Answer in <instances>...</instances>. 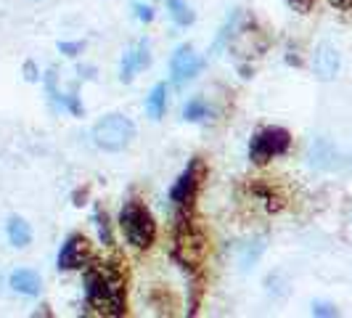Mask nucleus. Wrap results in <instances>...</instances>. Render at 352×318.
I'll use <instances>...</instances> for the list:
<instances>
[{"label":"nucleus","instance_id":"obj_1","mask_svg":"<svg viewBox=\"0 0 352 318\" xmlns=\"http://www.w3.org/2000/svg\"><path fill=\"white\" fill-rule=\"evenodd\" d=\"M85 297L90 308L104 316H124L127 313V292L124 273L114 263H96L85 268Z\"/></svg>","mask_w":352,"mask_h":318},{"label":"nucleus","instance_id":"obj_2","mask_svg":"<svg viewBox=\"0 0 352 318\" xmlns=\"http://www.w3.org/2000/svg\"><path fill=\"white\" fill-rule=\"evenodd\" d=\"M207 249H210V239H207L204 229L183 207V212L177 215V231H175L177 263L186 265V268H196V265H201V260L207 257Z\"/></svg>","mask_w":352,"mask_h":318},{"label":"nucleus","instance_id":"obj_3","mask_svg":"<svg viewBox=\"0 0 352 318\" xmlns=\"http://www.w3.org/2000/svg\"><path fill=\"white\" fill-rule=\"evenodd\" d=\"M120 226H122L127 242L135 249H148L157 239V223L151 212L143 207L138 199H130L120 212Z\"/></svg>","mask_w":352,"mask_h":318},{"label":"nucleus","instance_id":"obj_4","mask_svg":"<svg viewBox=\"0 0 352 318\" xmlns=\"http://www.w3.org/2000/svg\"><path fill=\"white\" fill-rule=\"evenodd\" d=\"M133 138H135V125L122 114H109L93 127V141L106 151H122Z\"/></svg>","mask_w":352,"mask_h":318},{"label":"nucleus","instance_id":"obj_5","mask_svg":"<svg viewBox=\"0 0 352 318\" xmlns=\"http://www.w3.org/2000/svg\"><path fill=\"white\" fill-rule=\"evenodd\" d=\"M292 146V136L283 127H265L249 143V159L254 165H265L273 157H281Z\"/></svg>","mask_w":352,"mask_h":318},{"label":"nucleus","instance_id":"obj_6","mask_svg":"<svg viewBox=\"0 0 352 318\" xmlns=\"http://www.w3.org/2000/svg\"><path fill=\"white\" fill-rule=\"evenodd\" d=\"M204 173H207V167H204V159H191L188 162V167L183 170V176L175 180V186H173V191H170V199L175 202L177 207H188L191 202H194L196 191H199V183L204 180Z\"/></svg>","mask_w":352,"mask_h":318},{"label":"nucleus","instance_id":"obj_7","mask_svg":"<svg viewBox=\"0 0 352 318\" xmlns=\"http://www.w3.org/2000/svg\"><path fill=\"white\" fill-rule=\"evenodd\" d=\"M93 263V249L82 233H72L58 252V268L61 271H82Z\"/></svg>","mask_w":352,"mask_h":318},{"label":"nucleus","instance_id":"obj_8","mask_svg":"<svg viewBox=\"0 0 352 318\" xmlns=\"http://www.w3.org/2000/svg\"><path fill=\"white\" fill-rule=\"evenodd\" d=\"M201 59L194 53L191 45H180L175 53H173V61H170V70H173V80H175L177 85H183V83H188V80H194L199 70H201Z\"/></svg>","mask_w":352,"mask_h":318},{"label":"nucleus","instance_id":"obj_9","mask_svg":"<svg viewBox=\"0 0 352 318\" xmlns=\"http://www.w3.org/2000/svg\"><path fill=\"white\" fill-rule=\"evenodd\" d=\"M313 72H316L318 80H334L336 72H339V53L331 43H320L318 45L316 56H313Z\"/></svg>","mask_w":352,"mask_h":318},{"label":"nucleus","instance_id":"obj_10","mask_svg":"<svg viewBox=\"0 0 352 318\" xmlns=\"http://www.w3.org/2000/svg\"><path fill=\"white\" fill-rule=\"evenodd\" d=\"M148 61H151V56H148V45L146 43H138L135 48H130V51L124 53L122 59V77L124 83H130L133 77H135V72H141L143 67H148Z\"/></svg>","mask_w":352,"mask_h":318},{"label":"nucleus","instance_id":"obj_11","mask_svg":"<svg viewBox=\"0 0 352 318\" xmlns=\"http://www.w3.org/2000/svg\"><path fill=\"white\" fill-rule=\"evenodd\" d=\"M11 286L21 292V295H30V297H35L40 295V276H37L35 271H30V268H21V271H14L11 273Z\"/></svg>","mask_w":352,"mask_h":318},{"label":"nucleus","instance_id":"obj_12","mask_svg":"<svg viewBox=\"0 0 352 318\" xmlns=\"http://www.w3.org/2000/svg\"><path fill=\"white\" fill-rule=\"evenodd\" d=\"M8 242L14 247H27L32 242V229L27 226V220H21V218H11L8 220Z\"/></svg>","mask_w":352,"mask_h":318},{"label":"nucleus","instance_id":"obj_13","mask_svg":"<svg viewBox=\"0 0 352 318\" xmlns=\"http://www.w3.org/2000/svg\"><path fill=\"white\" fill-rule=\"evenodd\" d=\"M146 109H148L151 120H159V117L164 114V109H167V85H164V83L154 85L151 96H148V101H146Z\"/></svg>","mask_w":352,"mask_h":318},{"label":"nucleus","instance_id":"obj_14","mask_svg":"<svg viewBox=\"0 0 352 318\" xmlns=\"http://www.w3.org/2000/svg\"><path fill=\"white\" fill-rule=\"evenodd\" d=\"M254 194L265 202V207L270 212H278L283 207V194H278L270 183H254Z\"/></svg>","mask_w":352,"mask_h":318},{"label":"nucleus","instance_id":"obj_15","mask_svg":"<svg viewBox=\"0 0 352 318\" xmlns=\"http://www.w3.org/2000/svg\"><path fill=\"white\" fill-rule=\"evenodd\" d=\"M167 8H170V14H173V19H175L180 27H188L194 21V11L188 8L186 0H167Z\"/></svg>","mask_w":352,"mask_h":318},{"label":"nucleus","instance_id":"obj_16","mask_svg":"<svg viewBox=\"0 0 352 318\" xmlns=\"http://www.w3.org/2000/svg\"><path fill=\"white\" fill-rule=\"evenodd\" d=\"M210 114V106L204 104L201 98H194V101H188V104L183 106V117L188 120V123H199V120H204Z\"/></svg>","mask_w":352,"mask_h":318},{"label":"nucleus","instance_id":"obj_17","mask_svg":"<svg viewBox=\"0 0 352 318\" xmlns=\"http://www.w3.org/2000/svg\"><path fill=\"white\" fill-rule=\"evenodd\" d=\"M96 223H98V236L104 244H111V229H109V220L101 210H96Z\"/></svg>","mask_w":352,"mask_h":318},{"label":"nucleus","instance_id":"obj_18","mask_svg":"<svg viewBox=\"0 0 352 318\" xmlns=\"http://www.w3.org/2000/svg\"><path fill=\"white\" fill-rule=\"evenodd\" d=\"M135 14L141 21H151L154 19V8L151 6H143V3H135Z\"/></svg>","mask_w":352,"mask_h":318},{"label":"nucleus","instance_id":"obj_19","mask_svg":"<svg viewBox=\"0 0 352 318\" xmlns=\"http://www.w3.org/2000/svg\"><path fill=\"white\" fill-rule=\"evenodd\" d=\"M286 3H289L294 11H300V14H307V11L313 8V3H316V0H286Z\"/></svg>","mask_w":352,"mask_h":318},{"label":"nucleus","instance_id":"obj_20","mask_svg":"<svg viewBox=\"0 0 352 318\" xmlns=\"http://www.w3.org/2000/svg\"><path fill=\"white\" fill-rule=\"evenodd\" d=\"M82 45L80 43H58V51L67 53V56H77V51H80Z\"/></svg>","mask_w":352,"mask_h":318},{"label":"nucleus","instance_id":"obj_21","mask_svg":"<svg viewBox=\"0 0 352 318\" xmlns=\"http://www.w3.org/2000/svg\"><path fill=\"white\" fill-rule=\"evenodd\" d=\"M313 316H336V308H331V305H313Z\"/></svg>","mask_w":352,"mask_h":318},{"label":"nucleus","instance_id":"obj_22","mask_svg":"<svg viewBox=\"0 0 352 318\" xmlns=\"http://www.w3.org/2000/svg\"><path fill=\"white\" fill-rule=\"evenodd\" d=\"M329 3L339 11H352V0H329Z\"/></svg>","mask_w":352,"mask_h":318}]
</instances>
